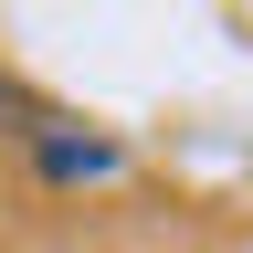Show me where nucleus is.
<instances>
[{"instance_id":"nucleus-1","label":"nucleus","mask_w":253,"mask_h":253,"mask_svg":"<svg viewBox=\"0 0 253 253\" xmlns=\"http://www.w3.org/2000/svg\"><path fill=\"white\" fill-rule=\"evenodd\" d=\"M42 169H53V179H74V169H116V148H106V137H42Z\"/></svg>"}]
</instances>
